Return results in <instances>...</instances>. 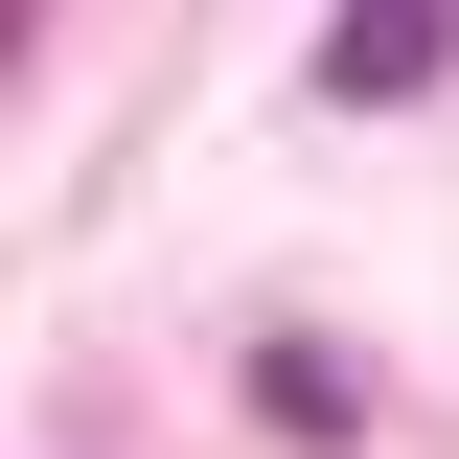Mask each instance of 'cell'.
Returning a JSON list of instances; mask_svg holds the SVG:
<instances>
[{"instance_id": "obj_1", "label": "cell", "mask_w": 459, "mask_h": 459, "mask_svg": "<svg viewBox=\"0 0 459 459\" xmlns=\"http://www.w3.org/2000/svg\"><path fill=\"white\" fill-rule=\"evenodd\" d=\"M437 69H459V0H344V23H322V92H344V115L437 92Z\"/></svg>"}, {"instance_id": "obj_2", "label": "cell", "mask_w": 459, "mask_h": 459, "mask_svg": "<svg viewBox=\"0 0 459 459\" xmlns=\"http://www.w3.org/2000/svg\"><path fill=\"white\" fill-rule=\"evenodd\" d=\"M253 413H276V437H344L368 391H344V344H253Z\"/></svg>"}]
</instances>
